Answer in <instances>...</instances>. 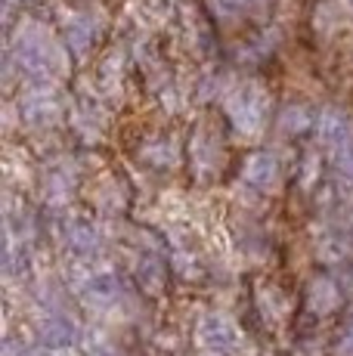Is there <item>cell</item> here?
I'll list each match as a JSON object with an SVG mask.
<instances>
[{
  "mask_svg": "<svg viewBox=\"0 0 353 356\" xmlns=\"http://www.w3.org/2000/svg\"><path fill=\"white\" fill-rule=\"evenodd\" d=\"M227 112H229V121H233L242 134H261L263 124H267V115H270V99L261 87L248 84V87H239V90L227 99Z\"/></svg>",
  "mask_w": 353,
  "mask_h": 356,
  "instance_id": "obj_1",
  "label": "cell"
},
{
  "mask_svg": "<svg viewBox=\"0 0 353 356\" xmlns=\"http://www.w3.org/2000/svg\"><path fill=\"white\" fill-rule=\"evenodd\" d=\"M16 53H19V63L22 68H28L31 74H50L53 68L59 65V50L47 34H40V29H28L22 31L16 44Z\"/></svg>",
  "mask_w": 353,
  "mask_h": 356,
  "instance_id": "obj_2",
  "label": "cell"
},
{
  "mask_svg": "<svg viewBox=\"0 0 353 356\" xmlns=\"http://www.w3.org/2000/svg\"><path fill=\"white\" fill-rule=\"evenodd\" d=\"M319 136L325 140L329 149L338 146V143H344L347 136H353V121L344 112H338V108H329V112L319 115Z\"/></svg>",
  "mask_w": 353,
  "mask_h": 356,
  "instance_id": "obj_3",
  "label": "cell"
},
{
  "mask_svg": "<svg viewBox=\"0 0 353 356\" xmlns=\"http://www.w3.org/2000/svg\"><path fill=\"white\" fill-rule=\"evenodd\" d=\"M245 180L251 186L261 189V193H267V189H273L276 180H279V164H276L273 155H254V159L245 164Z\"/></svg>",
  "mask_w": 353,
  "mask_h": 356,
  "instance_id": "obj_4",
  "label": "cell"
},
{
  "mask_svg": "<svg viewBox=\"0 0 353 356\" xmlns=\"http://www.w3.org/2000/svg\"><path fill=\"white\" fill-rule=\"evenodd\" d=\"M307 307L313 313H319V316H325V313H331V310H338L341 307V291L335 289V282L331 279H313V285H310V291H307Z\"/></svg>",
  "mask_w": 353,
  "mask_h": 356,
  "instance_id": "obj_5",
  "label": "cell"
},
{
  "mask_svg": "<svg viewBox=\"0 0 353 356\" xmlns=\"http://www.w3.org/2000/svg\"><path fill=\"white\" fill-rule=\"evenodd\" d=\"M331 164H335V170L341 177L353 180V136H347V140L338 143V146H331Z\"/></svg>",
  "mask_w": 353,
  "mask_h": 356,
  "instance_id": "obj_6",
  "label": "cell"
},
{
  "mask_svg": "<svg viewBox=\"0 0 353 356\" xmlns=\"http://www.w3.org/2000/svg\"><path fill=\"white\" fill-rule=\"evenodd\" d=\"M202 334H205V341L208 344H220V341H227L229 338V325L223 323V319H205L202 323Z\"/></svg>",
  "mask_w": 353,
  "mask_h": 356,
  "instance_id": "obj_7",
  "label": "cell"
},
{
  "mask_svg": "<svg viewBox=\"0 0 353 356\" xmlns=\"http://www.w3.org/2000/svg\"><path fill=\"white\" fill-rule=\"evenodd\" d=\"M279 124L288 130V134H295V127H297V130L307 127V112H304V108H295V106H291L288 112H285L282 118H279Z\"/></svg>",
  "mask_w": 353,
  "mask_h": 356,
  "instance_id": "obj_8",
  "label": "cell"
},
{
  "mask_svg": "<svg viewBox=\"0 0 353 356\" xmlns=\"http://www.w3.org/2000/svg\"><path fill=\"white\" fill-rule=\"evenodd\" d=\"M338 356H353V319L344 328L341 341H338Z\"/></svg>",
  "mask_w": 353,
  "mask_h": 356,
  "instance_id": "obj_9",
  "label": "cell"
}]
</instances>
